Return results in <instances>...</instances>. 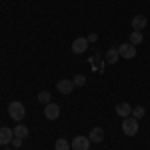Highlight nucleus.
Returning <instances> with one entry per match:
<instances>
[{"mask_svg":"<svg viewBox=\"0 0 150 150\" xmlns=\"http://www.w3.org/2000/svg\"><path fill=\"white\" fill-rule=\"evenodd\" d=\"M8 114H10L12 120H16V122H20L24 116H26V108H24V104L22 102H10L8 104Z\"/></svg>","mask_w":150,"mask_h":150,"instance_id":"nucleus-1","label":"nucleus"},{"mask_svg":"<svg viewBox=\"0 0 150 150\" xmlns=\"http://www.w3.org/2000/svg\"><path fill=\"white\" fill-rule=\"evenodd\" d=\"M122 132H124L126 136H134V134L138 132V120H136L134 116L122 118Z\"/></svg>","mask_w":150,"mask_h":150,"instance_id":"nucleus-2","label":"nucleus"},{"mask_svg":"<svg viewBox=\"0 0 150 150\" xmlns=\"http://www.w3.org/2000/svg\"><path fill=\"white\" fill-rule=\"evenodd\" d=\"M118 54H120V58H124V60H132V58L136 56V46L130 44V42L118 44Z\"/></svg>","mask_w":150,"mask_h":150,"instance_id":"nucleus-3","label":"nucleus"},{"mask_svg":"<svg viewBox=\"0 0 150 150\" xmlns=\"http://www.w3.org/2000/svg\"><path fill=\"white\" fill-rule=\"evenodd\" d=\"M90 138L88 136H76V138H72L70 142V148L72 150H90Z\"/></svg>","mask_w":150,"mask_h":150,"instance_id":"nucleus-4","label":"nucleus"},{"mask_svg":"<svg viewBox=\"0 0 150 150\" xmlns=\"http://www.w3.org/2000/svg\"><path fill=\"white\" fill-rule=\"evenodd\" d=\"M44 116H46L48 120H56L58 116H60V106L56 102H48L44 106Z\"/></svg>","mask_w":150,"mask_h":150,"instance_id":"nucleus-5","label":"nucleus"},{"mask_svg":"<svg viewBox=\"0 0 150 150\" xmlns=\"http://www.w3.org/2000/svg\"><path fill=\"white\" fill-rule=\"evenodd\" d=\"M88 44H90V42H88V38H76V40H74V42H72V52H74V54H82V52H86V48H88Z\"/></svg>","mask_w":150,"mask_h":150,"instance_id":"nucleus-6","label":"nucleus"},{"mask_svg":"<svg viewBox=\"0 0 150 150\" xmlns=\"http://www.w3.org/2000/svg\"><path fill=\"white\" fill-rule=\"evenodd\" d=\"M76 86H74V82L72 80H68V78H64V80H58V84H56V90L60 94H70L72 90H74Z\"/></svg>","mask_w":150,"mask_h":150,"instance_id":"nucleus-7","label":"nucleus"},{"mask_svg":"<svg viewBox=\"0 0 150 150\" xmlns=\"http://www.w3.org/2000/svg\"><path fill=\"white\" fill-rule=\"evenodd\" d=\"M12 140H14V130L8 126H2L0 128V144L4 146V144H10Z\"/></svg>","mask_w":150,"mask_h":150,"instance_id":"nucleus-8","label":"nucleus"},{"mask_svg":"<svg viewBox=\"0 0 150 150\" xmlns=\"http://www.w3.org/2000/svg\"><path fill=\"white\" fill-rule=\"evenodd\" d=\"M116 114L120 118H126V116H132V106L128 102H118L116 104Z\"/></svg>","mask_w":150,"mask_h":150,"instance_id":"nucleus-9","label":"nucleus"},{"mask_svg":"<svg viewBox=\"0 0 150 150\" xmlns=\"http://www.w3.org/2000/svg\"><path fill=\"white\" fill-rule=\"evenodd\" d=\"M146 22H148V20H146V16H144V14H136V16L132 18V28H134V30H138V32H142V28L146 26Z\"/></svg>","mask_w":150,"mask_h":150,"instance_id":"nucleus-10","label":"nucleus"},{"mask_svg":"<svg viewBox=\"0 0 150 150\" xmlns=\"http://www.w3.org/2000/svg\"><path fill=\"white\" fill-rule=\"evenodd\" d=\"M88 138H90V142H96V144L102 142V140H104V130H102V128H92L90 134H88Z\"/></svg>","mask_w":150,"mask_h":150,"instance_id":"nucleus-11","label":"nucleus"},{"mask_svg":"<svg viewBox=\"0 0 150 150\" xmlns=\"http://www.w3.org/2000/svg\"><path fill=\"white\" fill-rule=\"evenodd\" d=\"M108 64H116L118 60H120V54H118V48H110L108 52H106V58H104Z\"/></svg>","mask_w":150,"mask_h":150,"instance_id":"nucleus-12","label":"nucleus"},{"mask_svg":"<svg viewBox=\"0 0 150 150\" xmlns=\"http://www.w3.org/2000/svg\"><path fill=\"white\" fill-rule=\"evenodd\" d=\"M28 136V128L24 126V124H16L14 126V138H26Z\"/></svg>","mask_w":150,"mask_h":150,"instance_id":"nucleus-13","label":"nucleus"},{"mask_svg":"<svg viewBox=\"0 0 150 150\" xmlns=\"http://www.w3.org/2000/svg\"><path fill=\"white\" fill-rule=\"evenodd\" d=\"M142 40H144V36H142V32H138V30H132V34H130V44H142Z\"/></svg>","mask_w":150,"mask_h":150,"instance_id":"nucleus-14","label":"nucleus"},{"mask_svg":"<svg viewBox=\"0 0 150 150\" xmlns=\"http://www.w3.org/2000/svg\"><path fill=\"white\" fill-rule=\"evenodd\" d=\"M54 150H70V142L66 138H58L54 142Z\"/></svg>","mask_w":150,"mask_h":150,"instance_id":"nucleus-15","label":"nucleus"},{"mask_svg":"<svg viewBox=\"0 0 150 150\" xmlns=\"http://www.w3.org/2000/svg\"><path fill=\"white\" fill-rule=\"evenodd\" d=\"M38 102L46 106V104L50 102V92H48V90H42V92H38Z\"/></svg>","mask_w":150,"mask_h":150,"instance_id":"nucleus-16","label":"nucleus"},{"mask_svg":"<svg viewBox=\"0 0 150 150\" xmlns=\"http://www.w3.org/2000/svg\"><path fill=\"white\" fill-rule=\"evenodd\" d=\"M144 114H146V110H144L142 106H136V108H132V116H134L136 120H140V118H144Z\"/></svg>","mask_w":150,"mask_h":150,"instance_id":"nucleus-17","label":"nucleus"},{"mask_svg":"<svg viewBox=\"0 0 150 150\" xmlns=\"http://www.w3.org/2000/svg\"><path fill=\"white\" fill-rule=\"evenodd\" d=\"M72 82H74V86H84V84H86V76H84V74H76Z\"/></svg>","mask_w":150,"mask_h":150,"instance_id":"nucleus-18","label":"nucleus"},{"mask_svg":"<svg viewBox=\"0 0 150 150\" xmlns=\"http://www.w3.org/2000/svg\"><path fill=\"white\" fill-rule=\"evenodd\" d=\"M12 146H14V148H20V146H22V138H14L12 140Z\"/></svg>","mask_w":150,"mask_h":150,"instance_id":"nucleus-19","label":"nucleus"},{"mask_svg":"<svg viewBox=\"0 0 150 150\" xmlns=\"http://www.w3.org/2000/svg\"><path fill=\"white\" fill-rule=\"evenodd\" d=\"M98 40V34H90L88 36V42H96Z\"/></svg>","mask_w":150,"mask_h":150,"instance_id":"nucleus-20","label":"nucleus"},{"mask_svg":"<svg viewBox=\"0 0 150 150\" xmlns=\"http://www.w3.org/2000/svg\"><path fill=\"white\" fill-rule=\"evenodd\" d=\"M16 150H20V148H16Z\"/></svg>","mask_w":150,"mask_h":150,"instance_id":"nucleus-21","label":"nucleus"},{"mask_svg":"<svg viewBox=\"0 0 150 150\" xmlns=\"http://www.w3.org/2000/svg\"><path fill=\"white\" fill-rule=\"evenodd\" d=\"M148 2H150V0H148Z\"/></svg>","mask_w":150,"mask_h":150,"instance_id":"nucleus-22","label":"nucleus"}]
</instances>
